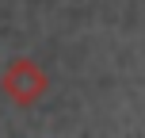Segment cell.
<instances>
[{
	"label": "cell",
	"instance_id": "cell-1",
	"mask_svg": "<svg viewBox=\"0 0 145 138\" xmlns=\"http://www.w3.org/2000/svg\"><path fill=\"white\" fill-rule=\"evenodd\" d=\"M46 85H50V81H46V73L38 69L31 58H15L12 65L4 69V77H0V88H4V92L12 96L19 108H31V104L46 92Z\"/></svg>",
	"mask_w": 145,
	"mask_h": 138
}]
</instances>
